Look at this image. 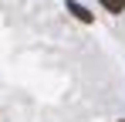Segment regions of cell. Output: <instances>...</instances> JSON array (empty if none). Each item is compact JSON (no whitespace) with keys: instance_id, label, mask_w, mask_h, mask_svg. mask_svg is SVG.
I'll use <instances>...</instances> for the list:
<instances>
[{"instance_id":"6da1fadb","label":"cell","mask_w":125,"mask_h":122,"mask_svg":"<svg viewBox=\"0 0 125 122\" xmlns=\"http://www.w3.org/2000/svg\"><path fill=\"white\" fill-rule=\"evenodd\" d=\"M68 10H71L74 17L81 20V24H91V14H88V7H81L78 0H68Z\"/></svg>"},{"instance_id":"3957f363","label":"cell","mask_w":125,"mask_h":122,"mask_svg":"<svg viewBox=\"0 0 125 122\" xmlns=\"http://www.w3.org/2000/svg\"><path fill=\"white\" fill-rule=\"evenodd\" d=\"M122 122H125V119H122Z\"/></svg>"},{"instance_id":"7a4b0ae2","label":"cell","mask_w":125,"mask_h":122,"mask_svg":"<svg viewBox=\"0 0 125 122\" xmlns=\"http://www.w3.org/2000/svg\"><path fill=\"white\" fill-rule=\"evenodd\" d=\"M98 3H102L108 14H122L125 10V0H98Z\"/></svg>"}]
</instances>
